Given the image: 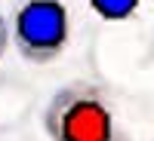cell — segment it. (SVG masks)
<instances>
[{
	"label": "cell",
	"mask_w": 154,
	"mask_h": 141,
	"mask_svg": "<svg viewBox=\"0 0 154 141\" xmlns=\"http://www.w3.org/2000/svg\"><path fill=\"white\" fill-rule=\"evenodd\" d=\"M9 46H12V40H9V19L0 12V61H3V55L9 52Z\"/></svg>",
	"instance_id": "4"
},
{
	"label": "cell",
	"mask_w": 154,
	"mask_h": 141,
	"mask_svg": "<svg viewBox=\"0 0 154 141\" xmlns=\"http://www.w3.org/2000/svg\"><path fill=\"white\" fill-rule=\"evenodd\" d=\"M9 19V40L28 65H49L68 46L71 16L65 0H19Z\"/></svg>",
	"instance_id": "2"
},
{
	"label": "cell",
	"mask_w": 154,
	"mask_h": 141,
	"mask_svg": "<svg viewBox=\"0 0 154 141\" xmlns=\"http://www.w3.org/2000/svg\"><path fill=\"white\" fill-rule=\"evenodd\" d=\"M40 123L49 141H130L111 92L96 80H71L59 86L46 101Z\"/></svg>",
	"instance_id": "1"
},
{
	"label": "cell",
	"mask_w": 154,
	"mask_h": 141,
	"mask_svg": "<svg viewBox=\"0 0 154 141\" xmlns=\"http://www.w3.org/2000/svg\"><path fill=\"white\" fill-rule=\"evenodd\" d=\"M89 6L105 22H123L139 9V0H89Z\"/></svg>",
	"instance_id": "3"
}]
</instances>
